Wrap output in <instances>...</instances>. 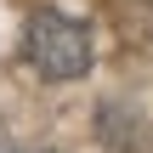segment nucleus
Returning <instances> with one entry per match:
<instances>
[{
	"label": "nucleus",
	"mask_w": 153,
	"mask_h": 153,
	"mask_svg": "<svg viewBox=\"0 0 153 153\" xmlns=\"http://www.w3.org/2000/svg\"><path fill=\"white\" fill-rule=\"evenodd\" d=\"M23 51H28V62L40 68V79H79L85 68H91V28L79 23V17H68V11H34L28 17V34H23Z\"/></svg>",
	"instance_id": "1"
}]
</instances>
